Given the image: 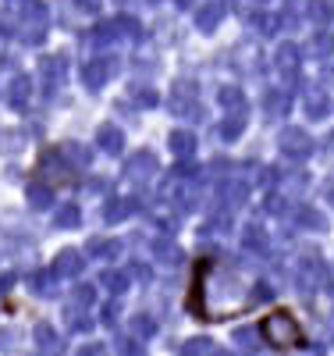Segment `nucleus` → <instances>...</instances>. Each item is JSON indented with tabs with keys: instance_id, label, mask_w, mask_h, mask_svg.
<instances>
[{
	"instance_id": "obj_1",
	"label": "nucleus",
	"mask_w": 334,
	"mask_h": 356,
	"mask_svg": "<svg viewBox=\"0 0 334 356\" xmlns=\"http://www.w3.org/2000/svg\"><path fill=\"white\" fill-rule=\"evenodd\" d=\"M260 332H263V339L274 346V349H299V346H306V332L299 328L295 314L285 310V307L270 310V314L260 321Z\"/></svg>"
}]
</instances>
